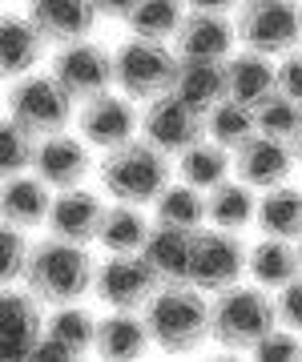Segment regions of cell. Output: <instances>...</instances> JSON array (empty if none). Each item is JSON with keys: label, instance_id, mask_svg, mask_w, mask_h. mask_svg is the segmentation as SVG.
I'll return each instance as SVG.
<instances>
[{"label": "cell", "instance_id": "obj_33", "mask_svg": "<svg viewBox=\"0 0 302 362\" xmlns=\"http://www.w3.org/2000/svg\"><path fill=\"white\" fill-rule=\"evenodd\" d=\"M45 334L57 338L77 358V354H85L93 346V338H97V318L85 306H77V302H65V306H53V314L45 318Z\"/></svg>", "mask_w": 302, "mask_h": 362}, {"label": "cell", "instance_id": "obj_30", "mask_svg": "<svg viewBox=\"0 0 302 362\" xmlns=\"http://www.w3.org/2000/svg\"><path fill=\"white\" fill-rule=\"evenodd\" d=\"M230 169H234V153L226 145L210 141V137H202L185 153H178V173H182V181H190L197 189H214L218 181H226Z\"/></svg>", "mask_w": 302, "mask_h": 362}, {"label": "cell", "instance_id": "obj_29", "mask_svg": "<svg viewBox=\"0 0 302 362\" xmlns=\"http://www.w3.org/2000/svg\"><path fill=\"white\" fill-rule=\"evenodd\" d=\"M153 221L158 226H178V230H202L210 221V209H206V197H202L197 185L178 181V185H165L161 197L153 202Z\"/></svg>", "mask_w": 302, "mask_h": 362}, {"label": "cell", "instance_id": "obj_34", "mask_svg": "<svg viewBox=\"0 0 302 362\" xmlns=\"http://www.w3.org/2000/svg\"><path fill=\"white\" fill-rule=\"evenodd\" d=\"M254 121H258V133H266V137L294 141V133L302 125V101H294V97H286V93L278 89L254 109Z\"/></svg>", "mask_w": 302, "mask_h": 362}, {"label": "cell", "instance_id": "obj_23", "mask_svg": "<svg viewBox=\"0 0 302 362\" xmlns=\"http://www.w3.org/2000/svg\"><path fill=\"white\" fill-rule=\"evenodd\" d=\"M173 93L185 105H194L197 113H210L218 101H226V61L182 57L178 61V77H173Z\"/></svg>", "mask_w": 302, "mask_h": 362}, {"label": "cell", "instance_id": "obj_3", "mask_svg": "<svg viewBox=\"0 0 302 362\" xmlns=\"http://www.w3.org/2000/svg\"><path fill=\"white\" fill-rule=\"evenodd\" d=\"M278 326V306L266 286H226L210 302V338L222 350H254V342Z\"/></svg>", "mask_w": 302, "mask_h": 362}, {"label": "cell", "instance_id": "obj_27", "mask_svg": "<svg viewBox=\"0 0 302 362\" xmlns=\"http://www.w3.org/2000/svg\"><path fill=\"white\" fill-rule=\"evenodd\" d=\"M206 209H210V226L218 230H242L250 221H258V197L254 185L246 181H218L214 189H206Z\"/></svg>", "mask_w": 302, "mask_h": 362}, {"label": "cell", "instance_id": "obj_25", "mask_svg": "<svg viewBox=\"0 0 302 362\" xmlns=\"http://www.w3.org/2000/svg\"><path fill=\"white\" fill-rule=\"evenodd\" d=\"M250 278L266 290H282L286 282H294L302 274V262H298V242L290 238H270L262 233L258 246H250V262H246Z\"/></svg>", "mask_w": 302, "mask_h": 362}, {"label": "cell", "instance_id": "obj_19", "mask_svg": "<svg viewBox=\"0 0 302 362\" xmlns=\"http://www.w3.org/2000/svg\"><path fill=\"white\" fill-rule=\"evenodd\" d=\"M28 16L33 25L45 33L49 45H69V40H85L97 25V8L93 0H28Z\"/></svg>", "mask_w": 302, "mask_h": 362}, {"label": "cell", "instance_id": "obj_40", "mask_svg": "<svg viewBox=\"0 0 302 362\" xmlns=\"http://www.w3.org/2000/svg\"><path fill=\"white\" fill-rule=\"evenodd\" d=\"M133 4H137V0H93L97 16H105V21H125Z\"/></svg>", "mask_w": 302, "mask_h": 362}, {"label": "cell", "instance_id": "obj_9", "mask_svg": "<svg viewBox=\"0 0 302 362\" xmlns=\"http://www.w3.org/2000/svg\"><path fill=\"white\" fill-rule=\"evenodd\" d=\"M250 250L234 230H197L194 233V266H190V282L206 294H218L226 286H238L246 274Z\"/></svg>", "mask_w": 302, "mask_h": 362}, {"label": "cell", "instance_id": "obj_11", "mask_svg": "<svg viewBox=\"0 0 302 362\" xmlns=\"http://www.w3.org/2000/svg\"><path fill=\"white\" fill-rule=\"evenodd\" d=\"M141 137L149 145H158L161 153L178 157L206 137V113H197L194 105H185L178 93H165L158 101H145Z\"/></svg>", "mask_w": 302, "mask_h": 362}, {"label": "cell", "instance_id": "obj_42", "mask_svg": "<svg viewBox=\"0 0 302 362\" xmlns=\"http://www.w3.org/2000/svg\"><path fill=\"white\" fill-rule=\"evenodd\" d=\"M290 149H294V157L302 161V125H298V133H294V141H290Z\"/></svg>", "mask_w": 302, "mask_h": 362}, {"label": "cell", "instance_id": "obj_22", "mask_svg": "<svg viewBox=\"0 0 302 362\" xmlns=\"http://www.w3.org/2000/svg\"><path fill=\"white\" fill-rule=\"evenodd\" d=\"M0 209H4V221H8V226L33 230V226H40V221H49V209H53V185L40 177V173L37 177L13 173V177H4Z\"/></svg>", "mask_w": 302, "mask_h": 362}, {"label": "cell", "instance_id": "obj_38", "mask_svg": "<svg viewBox=\"0 0 302 362\" xmlns=\"http://www.w3.org/2000/svg\"><path fill=\"white\" fill-rule=\"evenodd\" d=\"M274 306H278V322L302 334V274L294 278V282H286L282 290H278Z\"/></svg>", "mask_w": 302, "mask_h": 362}, {"label": "cell", "instance_id": "obj_32", "mask_svg": "<svg viewBox=\"0 0 302 362\" xmlns=\"http://www.w3.org/2000/svg\"><path fill=\"white\" fill-rule=\"evenodd\" d=\"M254 133H258V121H254V109H250V105H238V101L226 97V101H218L210 113H206V137L226 145L230 153L242 149Z\"/></svg>", "mask_w": 302, "mask_h": 362}, {"label": "cell", "instance_id": "obj_18", "mask_svg": "<svg viewBox=\"0 0 302 362\" xmlns=\"http://www.w3.org/2000/svg\"><path fill=\"white\" fill-rule=\"evenodd\" d=\"M270 93H278L274 57H266V52H258V49H242V52H234V57H226V97H230V101L258 109Z\"/></svg>", "mask_w": 302, "mask_h": 362}, {"label": "cell", "instance_id": "obj_12", "mask_svg": "<svg viewBox=\"0 0 302 362\" xmlns=\"http://www.w3.org/2000/svg\"><path fill=\"white\" fill-rule=\"evenodd\" d=\"M77 129L97 149H117V145L133 141V133L141 129V117L133 109V97H125V93H101V97L81 105Z\"/></svg>", "mask_w": 302, "mask_h": 362}, {"label": "cell", "instance_id": "obj_41", "mask_svg": "<svg viewBox=\"0 0 302 362\" xmlns=\"http://www.w3.org/2000/svg\"><path fill=\"white\" fill-rule=\"evenodd\" d=\"M185 4H190V8H202V13H230L242 0H185Z\"/></svg>", "mask_w": 302, "mask_h": 362}, {"label": "cell", "instance_id": "obj_1", "mask_svg": "<svg viewBox=\"0 0 302 362\" xmlns=\"http://www.w3.org/2000/svg\"><path fill=\"white\" fill-rule=\"evenodd\" d=\"M145 326L165 354H194L210 342V302L194 282H165L145 302Z\"/></svg>", "mask_w": 302, "mask_h": 362}, {"label": "cell", "instance_id": "obj_2", "mask_svg": "<svg viewBox=\"0 0 302 362\" xmlns=\"http://www.w3.org/2000/svg\"><path fill=\"white\" fill-rule=\"evenodd\" d=\"M97 262L89 258V246L69 242V238H49L33 246V258L25 266V286L45 302V306H65L93 294Z\"/></svg>", "mask_w": 302, "mask_h": 362}, {"label": "cell", "instance_id": "obj_5", "mask_svg": "<svg viewBox=\"0 0 302 362\" xmlns=\"http://www.w3.org/2000/svg\"><path fill=\"white\" fill-rule=\"evenodd\" d=\"M117 61V89L133 101H158L165 93H173V77H178V52L165 49V40H145L129 37L113 52Z\"/></svg>", "mask_w": 302, "mask_h": 362}, {"label": "cell", "instance_id": "obj_28", "mask_svg": "<svg viewBox=\"0 0 302 362\" xmlns=\"http://www.w3.org/2000/svg\"><path fill=\"white\" fill-rule=\"evenodd\" d=\"M258 230L270 233V238H290L298 242L302 238V189L294 185H274L258 197Z\"/></svg>", "mask_w": 302, "mask_h": 362}, {"label": "cell", "instance_id": "obj_4", "mask_svg": "<svg viewBox=\"0 0 302 362\" xmlns=\"http://www.w3.org/2000/svg\"><path fill=\"white\" fill-rule=\"evenodd\" d=\"M97 169H101L105 194L117 197V202H133V206H153L161 189L170 185V153H161L145 137L105 149V161Z\"/></svg>", "mask_w": 302, "mask_h": 362}, {"label": "cell", "instance_id": "obj_6", "mask_svg": "<svg viewBox=\"0 0 302 362\" xmlns=\"http://www.w3.org/2000/svg\"><path fill=\"white\" fill-rule=\"evenodd\" d=\"M234 28L246 49L282 57L302 45V0H242Z\"/></svg>", "mask_w": 302, "mask_h": 362}, {"label": "cell", "instance_id": "obj_39", "mask_svg": "<svg viewBox=\"0 0 302 362\" xmlns=\"http://www.w3.org/2000/svg\"><path fill=\"white\" fill-rule=\"evenodd\" d=\"M278 89L302 101V49H290L282 52V61H278Z\"/></svg>", "mask_w": 302, "mask_h": 362}, {"label": "cell", "instance_id": "obj_16", "mask_svg": "<svg viewBox=\"0 0 302 362\" xmlns=\"http://www.w3.org/2000/svg\"><path fill=\"white\" fill-rule=\"evenodd\" d=\"M0 334H4V358H28L33 346L45 334V318H40V298L33 290H4L0 302Z\"/></svg>", "mask_w": 302, "mask_h": 362}, {"label": "cell", "instance_id": "obj_17", "mask_svg": "<svg viewBox=\"0 0 302 362\" xmlns=\"http://www.w3.org/2000/svg\"><path fill=\"white\" fill-rule=\"evenodd\" d=\"M238 40V28L226 21V13H202L190 8L178 28V57H197V61H226Z\"/></svg>", "mask_w": 302, "mask_h": 362}, {"label": "cell", "instance_id": "obj_10", "mask_svg": "<svg viewBox=\"0 0 302 362\" xmlns=\"http://www.w3.org/2000/svg\"><path fill=\"white\" fill-rule=\"evenodd\" d=\"M158 274L149 270L141 254H109L105 262H97L93 294L109 310H145V302L158 294Z\"/></svg>", "mask_w": 302, "mask_h": 362}, {"label": "cell", "instance_id": "obj_14", "mask_svg": "<svg viewBox=\"0 0 302 362\" xmlns=\"http://www.w3.org/2000/svg\"><path fill=\"white\" fill-rule=\"evenodd\" d=\"M33 169H37L53 189H77L81 181L89 177V169H93L89 141H85V137H73V133L40 137L37 165H33Z\"/></svg>", "mask_w": 302, "mask_h": 362}, {"label": "cell", "instance_id": "obj_26", "mask_svg": "<svg viewBox=\"0 0 302 362\" xmlns=\"http://www.w3.org/2000/svg\"><path fill=\"white\" fill-rule=\"evenodd\" d=\"M145 242H149V218L141 214V206H133V202L105 206L97 246L109 254H141Z\"/></svg>", "mask_w": 302, "mask_h": 362}, {"label": "cell", "instance_id": "obj_13", "mask_svg": "<svg viewBox=\"0 0 302 362\" xmlns=\"http://www.w3.org/2000/svg\"><path fill=\"white\" fill-rule=\"evenodd\" d=\"M294 149L290 141H278V137H266V133H254L242 149H234V173L246 185L254 189H274L282 181L290 177V169H294Z\"/></svg>", "mask_w": 302, "mask_h": 362}, {"label": "cell", "instance_id": "obj_31", "mask_svg": "<svg viewBox=\"0 0 302 362\" xmlns=\"http://www.w3.org/2000/svg\"><path fill=\"white\" fill-rule=\"evenodd\" d=\"M190 4L185 0H137L125 16L133 37H145V40H170L178 37Z\"/></svg>", "mask_w": 302, "mask_h": 362}, {"label": "cell", "instance_id": "obj_7", "mask_svg": "<svg viewBox=\"0 0 302 362\" xmlns=\"http://www.w3.org/2000/svg\"><path fill=\"white\" fill-rule=\"evenodd\" d=\"M73 105L77 101L61 89V81L53 73L49 77H33V73L16 77L13 89H8V117L37 137L65 133V125L73 121Z\"/></svg>", "mask_w": 302, "mask_h": 362}, {"label": "cell", "instance_id": "obj_21", "mask_svg": "<svg viewBox=\"0 0 302 362\" xmlns=\"http://www.w3.org/2000/svg\"><path fill=\"white\" fill-rule=\"evenodd\" d=\"M45 33L33 25L28 13H4L0 21V65L4 77H28L45 57Z\"/></svg>", "mask_w": 302, "mask_h": 362}, {"label": "cell", "instance_id": "obj_8", "mask_svg": "<svg viewBox=\"0 0 302 362\" xmlns=\"http://www.w3.org/2000/svg\"><path fill=\"white\" fill-rule=\"evenodd\" d=\"M49 73H53V77L61 81V89L81 105L93 101V97H101V93H109V85H117V61H113V52H109L105 45L89 40V37L57 45Z\"/></svg>", "mask_w": 302, "mask_h": 362}, {"label": "cell", "instance_id": "obj_36", "mask_svg": "<svg viewBox=\"0 0 302 362\" xmlns=\"http://www.w3.org/2000/svg\"><path fill=\"white\" fill-rule=\"evenodd\" d=\"M0 254H4V266H0L4 282L13 286L16 278H25V266H28V258H33V246L25 242V230H21V226H8V221H4V233H0Z\"/></svg>", "mask_w": 302, "mask_h": 362}, {"label": "cell", "instance_id": "obj_35", "mask_svg": "<svg viewBox=\"0 0 302 362\" xmlns=\"http://www.w3.org/2000/svg\"><path fill=\"white\" fill-rule=\"evenodd\" d=\"M37 149H40V137L28 133L25 125H16L13 117L0 125V169H4V177L37 165Z\"/></svg>", "mask_w": 302, "mask_h": 362}, {"label": "cell", "instance_id": "obj_15", "mask_svg": "<svg viewBox=\"0 0 302 362\" xmlns=\"http://www.w3.org/2000/svg\"><path fill=\"white\" fill-rule=\"evenodd\" d=\"M101 218H105V202L77 185V189H57L45 226L57 238H69V242L89 246V242H97V233H101Z\"/></svg>", "mask_w": 302, "mask_h": 362}, {"label": "cell", "instance_id": "obj_20", "mask_svg": "<svg viewBox=\"0 0 302 362\" xmlns=\"http://www.w3.org/2000/svg\"><path fill=\"white\" fill-rule=\"evenodd\" d=\"M194 233L197 230H178V226H158L149 230V242L141 246V258L149 270L158 274V282H190V266H194Z\"/></svg>", "mask_w": 302, "mask_h": 362}, {"label": "cell", "instance_id": "obj_43", "mask_svg": "<svg viewBox=\"0 0 302 362\" xmlns=\"http://www.w3.org/2000/svg\"><path fill=\"white\" fill-rule=\"evenodd\" d=\"M298 262H302V238H298Z\"/></svg>", "mask_w": 302, "mask_h": 362}, {"label": "cell", "instance_id": "obj_37", "mask_svg": "<svg viewBox=\"0 0 302 362\" xmlns=\"http://www.w3.org/2000/svg\"><path fill=\"white\" fill-rule=\"evenodd\" d=\"M250 354H254V358H282V362H286V358H302V334L278 322L270 334H262L258 342H254Z\"/></svg>", "mask_w": 302, "mask_h": 362}, {"label": "cell", "instance_id": "obj_24", "mask_svg": "<svg viewBox=\"0 0 302 362\" xmlns=\"http://www.w3.org/2000/svg\"><path fill=\"white\" fill-rule=\"evenodd\" d=\"M149 346H153V338H149L145 314L137 318V310H113L109 318L97 322L93 350H97L101 358H141Z\"/></svg>", "mask_w": 302, "mask_h": 362}]
</instances>
